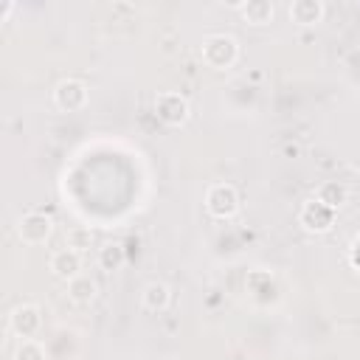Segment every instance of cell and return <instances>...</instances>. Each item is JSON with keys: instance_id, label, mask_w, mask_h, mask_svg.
<instances>
[{"instance_id": "cell-10", "label": "cell", "mask_w": 360, "mask_h": 360, "mask_svg": "<svg viewBox=\"0 0 360 360\" xmlns=\"http://www.w3.org/2000/svg\"><path fill=\"white\" fill-rule=\"evenodd\" d=\"M141 304L143 309L149 312H163L169 304H172V290L163 284V281H149L141 292Z\"/></svg>"}, {"instance_id": "cell-7", "label": "cell", "mask_w": 360, "mask_h": 360, "mask_svg": "<svg viewBox=\"0 0 360 360\" xmlns=\"http://www.w3.org/2000/svg\"><path fill=\"white\" fill-rule=\"evenodd\" d=\"M53 104L62 112H76L87 104V84L82 79H62L53 87Z\"/></svg>"}, {"instance_id": "cell-14", "label": "cell", "mask_w": 360, "mask_h": 360, "mask_svg": "<svg viewBox=\"0 0 360 360\" xmlns=\"http://www.w3.org/2000/svg\"><path fill=\"white\" fill-rule=\"evenodd\" d=\"M124 259H127V253L115 242H107V245L98 248V264H101V270H118L124 264Z\"/></svg>"}, {"instance_id": "cell-16", "label": "cell", "mask_w": 360, "mask_h": 360, "mask_svg": "<svg viewBox=\"0 0 360 360\" xmlns=\"http://www.w3.org/2000/svg\"><path fill=\"white\" fill-rule=\"evenodd\" d=\"M14 360H45V349L34 338L31 340H20V346L14 349Z\"/></svg>"}, {"instance_id": "cell-5", "label": "cell", "mask_w": 360, "mask_h": 360, "mask_svg": "<svg viewBox=\"0 0 360 360\" xmlns=\"http://www.w3.org/2000/svg\"><path fill=\"white\" fill-rule=\"evenodd\" d=\"M51 231H53V219L48 214H42V211H28L17 222V233H20V239L25 245H42V242H48Z\"/></svg>"}, {"instance_id": "cell-4", "label": "cell", "mask_w": 360, "mask_h": 360, "mask_svg": "<svg viewBox=\"0 0 360 360\" xmlns=\"http://www.w3.org/2000/svg\"><path fill=\"white\" fill-rule=\"evenodd\" d=\"M298 222L304 231L309 233H326L332 225H335V208H329L326 202H321L318 197L307 200L298 211Z\"/></svg>"}, {"instance_id": "cell-9", "label": "cell", "mask_w": 360, "mask_h": 360, "mask_svg": "<svg viewBox=\"0 0 360 360\" xmlns=\"http://www.w3.org/2000/svg\"><path fill=\"white\" fill-rule=\"evenodd\" d=\"M290 20L298 22V25H315L323 20L326 14V6L321 0H292L290 3Z\"/></svg>"}, {"instance_id": "cell-1", "label": "cell", "mask_w": 360, "mask_h": 360, "mask_svg": "<svg viewBox=\"0 0 360 360\" xmlns=\"http://www.w3.org/2000/svg\"><path fill=\"white\" fill-rule=\"evenodd\" d=\"M200 53H202V62H205L208 68L225 70V68H231V65L236 62L239 45H236V39H233L231 34H211V37L202 39Z\"/></svg>"}, {"instance_id": "cell-15", "label": "cell", "mask_w": 360, "mask_h": 360, "mask_svg": "<svg viewBox=\"0 0 360 360\" xmlns=\"http://www.w3.org/2000/svg\"><path fill=\"white\" fill-rule=\"evenodd\" d=\"M90 239H93L90 228H82V225L68 228V236H65V242H68L70 250H84V248H90Z\"/></svg>"}, {"instance_id": "cell-18", "label": "cell", "mask_w": 360, "mask_h": 360, "mask_svg": "<svg viewBox=\"0 0 360 360\" xmlns=\"http://www.w3.org/2000/svg\"><path fill=\"white\" fill-rule=\"evenodd\" d=\"M354 169H360V155H357V160H354Z\"/></svg>"}, {"instance_id": "cell-12", "label": "cell", "mask_w": 360, "mask_h": 360, "mask_svg": "<svg viewBox=\"0 0 360 360\" xmlns=\"http://www.w3.org/2000/svg\"><path fill=\"white\" fill-rule=\"evenodd\" d=\"M242 11V17L250 22V25H267L276 14V6L270 0H248V3H239L236 6Z\"/></svg>"}, {"instance_id": "cell-6", "label": "cell", "mask_w": 360, "mask_h": 360, "mask_svg": "<svg viewBox=\"0 0 360 360\" xmlns=\"http://www.w3.org/2000/svg\"><path fill=\"white\" fill-rule=\"evenodd\" d=\"M8 329L20 338V340H31L39 329H42V312L37 304H20L11 309L8 315Z\"/></svg>"}, {"instance_id": "cell-17", "label": "cell", "mask_w": 360, "mask_h": 360, "mask_svg": "<svg viewBox=\"0 0 360 360\" xmlns=\"http://www.w3.org/2000/svg\"><path fill=\"white\" fill-rule=\"evenodd\" d=\"M352 264L360 270V239H354V245H352Z\"/></svg>"}, {"instance_id": "cell-13", "label": "cell", "mask_w": 360, "mask_h": 360, "mask_svg": "<svg viewBox=\"0 0 360 360\" xmlns=\"http://www.w3.org/2000/svg\"><path fill=\"white\" fill-rule=\"evenodd\" d=\"M318 200L338 211L340 205H346L349 188H346L343 183H338V180H326V183H321V188H318Z\"/></svg>"}, {"instance_id": "cell-11", "label": "cell", "mask_w": 360, "mask_h": 360, "mask_svg": "<svg viewBox=\"0 0 360 360\" xmlns=\"http://www.w3.org/2000/svg\"><path fill=\"white\" fill-rule=\"evenodd\" d=\"M96 292H98V284H96L90 276H84V273H79L76 278L68 281V298H70L73 304H79V307L93 304Z\"/></svg>"}, {"instance_id": "cell-8", "label": "cell", "mask_w": 360, "mask_h": 360, "mask_svg": "<svg viewBox=\"0 0 360 360\" xmlns=\"http://www.w3.org/2000/svg\"><path fill=\"white\" fill-rule=\"evenodd\" d=\"M48 267H51V273H53L56 278L70 281V278H76V276H79V270H82V256H79V250L59 248V250H53V256H51Z\"/></svg>"}, {"instance_id": "cell-3", "label": "cell", "mask_w": 360, "mask_h": 360, "mask_svg": "<svg viewBox=\"0 0 360 360\" xmlns=\"http://www.w3.org/2000/svg\"><path fill=\"white\" fill-rule=\"evenodd\" d=\"M155 112H158V118L166 124V127H183L186 121H188V101H186V96H180V93H174V90H163V93H158V98H155Z\"/></svg>"}, {"instance_id": "cell-2", "label": "cell", "mask_w": 360, "mask_h": 360, "mask_svg": "<svg viewBox=\"0 0 360 360\" xmlns=\"http://www.w3.org/2000/svg\"><path fill=\"white\" fill-rule=\"evenodd\" d=\"M205 208L217 219H231L239 211V191L231 183H214L205 191Z\"/></svg>"}]
</instances>
